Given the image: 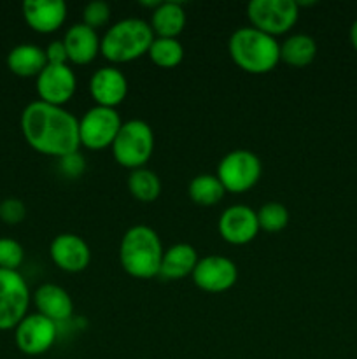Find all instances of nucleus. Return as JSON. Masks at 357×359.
<instances>
[{
    "mask_svg": "<svg viewBox=\"0 0 357 359\" xmlns=\"http://www.w3.org/2000/svg\"><path fill=\"white\" fill-rule=\"evenodd\" d=\"M21 132L35 151L63 158L80 147L79 119L66 109L35 100L23 109Z\"/></svg>",
    "mask_w": 357,
    "mask_h": 359,
    "instance_id": "obj_1",
    "label": "nucleus"
},
{
    "mask_svg": "<svg viewBox=\"0 0 357 359\" xmlns=\"http://www.w3.org/2000/svg\"><path fill=\"white\" fill-rule=\"evenodd\" d=\"M163 255L160 235L147 224H135L122 235L119 262L122 270L135 279H153L160 276Z\"/></svg>",
    "mask_w": 357,
    "mask_h": 359,
    "instance_id": "obj_2",
    "label": "nucleus"
},
{
    "mask_svg": "<svg viewBox=\"0 0 357 359\" xmlns=\"http://www.w3.org/2000/svg\"><path fill=\"white\" fill-rule=\"evenodd\" d=\"M227 51L234 65L248 74H266L280 62V44L275 37L254 27H241L231 34Z\"/></svg>",
    "mask_w": 357,
    "mask_h": 359,
    "instance_id": "obj_3",
    "label": "nucleus"
},
{
    "mask_svg": "<svg viewBox=\"0 0 357 359\" xmlns=\"http://www.w3.org/2000/svg\"><path fill=\"white\" fill-rule=\"evenodd\" d=\"M150 25L142 18H125L112 25L100 41V53L112 63H128L149 51L154 41Z\"/></svg>",
    "mask_w": 357,
    "mask_h": 359,
    "instance_id": "obj_4",
    "label": "nucleus"
},
{
    "mask_svg": "<svg viewBox=\"0 0 357 359\" xmlns=\"http://www.w3.org/2000/svg\"><path fill=\"white\" fill-rule=\"evenodd\" d=\"M115 161L125 168H142L150 160L154 151V132L144 119H128L119 128L112 144Z\"/></svg>",
    "mask_w": 357,
    "mask_h": 359,
    "instance_id": "obj_5",
    "label": "nucleus"
},
{
    "mask_svg": "<svg viewBox=\"0 0 357 359\" xmlns=\"http://www.w3.org/2000/svg\"><path fill=\"white\" fill-rule=\"evenodd\" d=\"M217 177L230 193H245L254 188L262 175V163L248 149H234L224 154L217 165Z\"/></svg>",
    "mask_w": 357,
    "mask_h": 359,
    "instance_id": "obj_6",
    "label": "nucleus"
},
{
    "mask_svg": "<svg viewBox=\"0 0 357 359\" xmlns=\"http://www.w3.org/2000/svg\"><path fill=\"white\" fill-rule=\"evenodd\" d=\"M247 16L252 27L276 37L296 25L300 6L296 0H252L247 6Z\"/></svg>",
    "mask_w": 357,
    "mask_h": 359,
    "instance_id": "obj_7",
    "label": "nucleus"
},
{
    "mask_svg": "<svg viewBox=\"0 0 357 359\" xmlns=\"http://www.w3.org/2000/svg\"><path fill=\"white\" fill-rule=\"evenodd\" d=\"M30 290L18 270L0 269V330H13L27 318Z\"/></svg>",
    "mask_w": 357,
    "mask_h": 359,
    "instance_id": "obj_8",
    "label": "nucleus"
},
{
    "mask_svg": "<svg viewBox=\"0 0 357 359\" xmlns=\"http://www.w3.org/2000/svg\"><path fill=\"white\" fill-rule=\"evenodd\" d=\"M122 121L115 109L94 105L79 119L80 146L91 151L111 147L118 137Z\"/></svg>",
    "mask_w": 357,
    "mask_h": 359,
    "instance_id": "obj_9",
    "label": "nucleus"
},
{
    "mask_svg": "<svg viewBox=\"0 0 357 359\" xmlns=\"http://www.w3.org/2000/svg\"><path fill=\"white\" fill-rule=\"evenodd\" d=\"M58 325L42 314H28L20 325L14 328L18 349L28 356H41L48 353L56 342Z\"/></svg>",
    "mask_w": 357,
    "mask_h": 359,
    "instance_id": "obj_10",
    "label": "nucleus"
},
{
    "mask_svg": "<svg viewBox=\"0 0 357 359\" xmlns=\"http://www.w3.org/2000/svg\"><path fill=\"white\" fill-rule=\"evenodd\" d=\"M238 280V269L226 256L210 255L198 259L192 272V283L205 293H224Z\"/></svg>",
    "mask_w": 357,
    "mask_h": 359,
    "instance_id": "obj_11",
    "label": "nucleus"
},
{
    "mask_svg": "<svg viewBox=\"0 0 357 359\" xmlns=\"http://www.w3.org/2000/svg\"><path fill=\"white\" fill-rule=\"evenodd\" d=\"M76 88V74L69 65L48 63L46 69L37 76V93L41 97L38 100L46 104L63 107V104H66L74 97Z\"/></svg>",
    "mask_w": 357,
    "mask_h": 359,
    "instance_id": "obj_12",
    "label": "nucleus"
},
{
    "mask_svg": "<svg viewBox=\"0 0 357 359\" xmlns=\"http://www.w3.org/2000/svg\"><path fill=\"white\" fill-rule=\"evenodd\" d=\"M219 233L227 244L245 245L255 238L259 233L258 214L252 207L237 203L227 209L219 217Z\"/></svg>",
    "mask_w": 357,
    "mask_h": 359,
    "instance_id": "obj_13",
    "label": "nucleus"
},
{
    "mask_svg": "<svg viewBox=\"0 0 357 359\" xmlns=\"http://www.w3.org/2000/svg\"><path fill=\"white\" fill-rule=\"evenodd\" d=\"M49 255L59 270L69 273L83 272L91 262L90 245L80 235L76 233H59L52 238Z\"/></svg>",
    "mask_w": 357,
    "mask_h": 359,
    "instance_id": "obj_14",
    "label": "nucleus"
},
{
    "mask_svg": "<svg viewBox=\"0 0 357 359\" xmlns=\"http://www.w3.org/2000/svg\"><path fill=\"white\" fill-rule=\"evenodd\" d=\"M90 95L100 107L115 109L128 95V79L115 67H102L91 76Z\"/></svg>",
    "mask_w": 357,
    "mask_h": 359,
    "instance_id": "obj_15",
    "label": "nucleus"
},
{
    "mask_svg": "<svg viewBox=\"0 0 357 359\" xmlns=\"http://www.w3.org/2000/svg\"><path fill=\"white\" fill-rule=\"evenodd\" d=\"M24 21L38 34L58 30L66 20V4L63 0H27L23 4Z\"/></svg>",
    "mask_w": 357,
    "mask_h": 359,
    "instance_id": "obj_16",
    "label": "nucleus"
},
{
    "mask_svg": "<svg viewBox=\"0 0 357 359\" xmlns=\"http://www.w3.org/2000/svg\"><path fill=\"white\" fill-rule=\"evenodd\" d=\"M34 304L38 314L51 319L56 325L69 321L74 314V302L69 291L63 290L58 284H42L34 293Z\"/></svg>",
    "mask_w": 357,
    "mask_h": 359,
    "instance_id": "obj_17",
    "label": "nucleus"
},
{
    "mask_svg": "<svg viewBox=\"0 0 357 359\" xmlns=\"http://www.w3.org/2000/svg\"><path fill=\"white\" fill-rule=\"evenodd\" d=\"M100 41L97 30L84 23L72 25L63 37L69 60L76 65H88L93 62L100 53Z\"/></svg>",
    "mask_w": 357,
    "mask_h": 359,
    "instance_id": "obj_18",
    "label": "nucleus"
},
{
    "mask_svg": "<svg viewBox=\"0 0 357 359\" xmlns=\"http://www.w3.org/2000/svg\"><path fill=\"white\" fill-rule=\"evenodd\" d=\"M198 259V252H196V249L191 244H186V242L174 244L164 251L160 277L167 280H177L192 276Z\"/></svg>",
    "mask_w": 357,
    "mask_h": 359,
    "instance_id": "obj_19",
    "label": "nucleus"
},
{
    "mask_svg": "<svg viewBox=\"0 0 357 359\" xmlns=\"http://www.w3.org/2000/svg\"><path fill=\"white\" fill-rule=\"evenodd\" d=\"M150 28L156 37L177 39L186 27V11L182 4L168 0L160 2L150 14Z\"/></svg>",
    "mask_w": 357,
    "mask_h": 359,
    "instance_id": "obj_20",
    "label": "nucleus"
},
{
    "mask_svg": "<svg viewBox=\"0 0 357 359\" xmlns=\"http://www.w3.org/2000/svg\"><path fill=\"white\" fill-rule=\"evenodd\" d=\"M46 65V51L35 44H18L7 55V67L10 72L21 77H37Z\"/></svg>",
    "mask_w": 357,
    "mask_h": 359,
    "instance_id": "obj_21",
    "label": "nucleus"
},
{
    "mask_svg": "<svg viewBox=\"0 0 357 359\" xmlns=\"http://www.w3.org/2000/svg\"><path fill=\"white\" fill-rule=\"evenodd\" d=\"M317 56V42L308 34H294L280 44V60L290 67H307Z\"/></svg>",
    "mask_w": 357,
    "mask_h": 359,
    "instance_id": "obj_22",
    "label": "nucleus"
},
{
    "mask_svg": "<svg viewBox=\"0 0 357 359\" xmlns=\"http://www.w3.org/2000/svg\"><path fill=\"white\" fill-rule=\"evenodd\" d=\"M188 195L196 205L212 207L224 198L226 189H224V186L220 184L217 175L200 174L189 181Z\"/></svg>",
    "mask_w": 357,
    "mask_h": 359,
    "instance_id": "obj_23",
    "label": "nucleus"
},
{
    "mask_svg": "<svg viewBox=\"0 0 357 359\" xmlns=\"http://www.w3.org/2000/svg\"><path fill=\"white\" fill-rule=\"evenodd\" d=\"M128 189L139 202H154L161 193V181L150 168H135L128 175Z\"/></svg>",
    "mask_w": 357,
    "mask_h": 359,
    "instance_id": "obj_24",
    "label": "nucleus"
},
{
    "mask_svg": "<svg viewBox=\"0 0 357 359\" xmlns=\"http://www.w3.org/2000/svg\"><path fill=\"white\" fill-rule=\"evenodd\" d=\"M147 55L154 65L163 67V69H174L184 60V48L178 39L154 37Z\"/></svg>",
    "mask_w": 357,
    "mask_h": 359,
    "instance_id": "obj_25",
    "label": "nucleus"
},
{
    "mask_svg": "<svg viewBox=\"0 0 357 359\" xmlns=\"http://www.w3.org/2000/svg\"><path fill=\"white\" fill-rule=\"evenodd\" d=\"M258 214L259 230H265L268 233H279L289 224V210L280 202H266L265 205L255 210Z\"/></svg>",
    "mask_w": 357,
    "mask_h": 359,
    "instance_id": "obj_26",
    "label": "nucleus"
},
{
    "mask_svg": "<svg viewBox=\"0 0 357 359\" xmlns=\"http://www.w3.org/2000/svg\"><path fill=\"white\" fill-rule=\"evenodd\" d=\"M23 259L24 249L20 242L9 237L0 238V269L18 270Z\"/></svg>",
    "mask_w": 357,
    "mask_h": 359,
    "instance_id": "obj_27",
    "label": "nucleus"
},
{
    "mask_svg": "<svg viewBox=\"0 0 357 359\" xmlns=\"http://www.w3.org/2000/svg\"><path fill=\"white\" fill-rule=\"evenodd\" d=\"M108 20H111V6L107 2H104V0H93V2L86 4V7L83 11V23L86 27L97 30V28L105 27L108 23Z\"/></svg>",
    "mask_w": 357,
    "mask_h": 359,
    "instance_id": "obj_28",
    "label": "nucleus"
},
{
    "mask_svg": "<svg viewBox=\"0 0 357 359\" xmlns=\"http://www.w3.org/2000/svg\"><path fill=\"white\" fill-rule=\"evenodd\" d=\"M24 217H27V207L20 198H6L0 203V219L4 223L14 226L20 224Z\"/></svg>",
    "mask_w": 357,
    "mask_h": 359,
    "instance_id": "obj_29",
    "label": "nucleus"
},
{
    "mask_svg": "<svg viewBox=\"0 0 357 359\" xmlns=\"http://www.w3.org/2000/svg\"><path fill=\"white\" fill-rule=\"evenodd\" d=\"M59 174L66 179H77L84 174L86 170V160H84L83 154L79 151L76 153H70L66 156L59 158L58 160Z\"/></svg>",
    "mask_w": 357,
    "mask_h": 359,
    "instance_id": "obj_30",
    "label": "nucleus"
},
{
    "mask_svg": "<svg viewBox=\"0 0 357 359\" xmlns=\"http://www.w3.org/2000/svg\"><path fill=\"white\" fill-rule=\"evenodd\" d=\"M44 51L48 63H51V65H66V62H69V55H66V48L63 41L49 42Z\"/></svg>",
    "mask_w": 357,
    "mask_h": 359,
    "instance_id": "obj_31",
    "label": "nucleus"
},
{
    "mask_svg": "<svg viewBox=\"0 0 357 359\" xmlns=\"http://www.w3.org/2000/svg\"><path fill=\"white\" fill-rule=\"evenodd\" d=\"M350 42H352L354 49L357 51V20L354 21L352 27H350Z\"/></svg>",
    "mask_w": 357,
    "mask_h": 359,
    "instance_id": "obj_32",
    "label": "nucleus"
}]
</instances>
